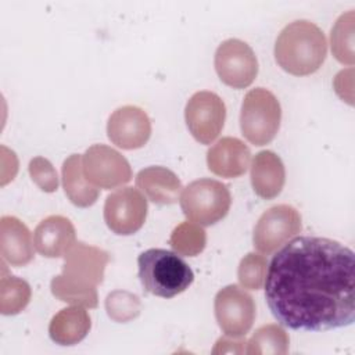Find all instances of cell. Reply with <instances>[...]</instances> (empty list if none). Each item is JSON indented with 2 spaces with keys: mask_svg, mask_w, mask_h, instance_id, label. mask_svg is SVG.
<instances>
[{
  "mask_svg": "<svg viewBox=\"0 0 355 355\" xmlns=\"http://www.w3.org/2000/svg\"><path fill=\"white\" fill-rule=\"evenodd\" d=\"M33 243L37 252L43 257H65L76 243L75 226L62 215H50L36 226Z\"/></svg>",
  "mask_w": 355,
  "mask_h": 355,
  "instance_id": "14",
  "label": "cell"
},
{
  "mask_svg": "<svg viewBox=\"0 0 355 355\" xmlns=\"http://www.w3.org/2000/svg\"><path fill=\"white\" fill-rule=\"evenodd\" d=\"M136 186L144 197L159 205L175 204L182 193V182L165 166H147L136 175Z\"/></svg>",
  "mask_w": 355,
  "mask_h": 355,
  "instance_id": "18",
  "label": "cell"
},
{
  "mask_svg": "<svg viewBox=\"0 0 355 355\" xmlns=\"http://www.w3.org/2000/svg\"><path fill=\"white\" fill-rule=\"evenodd\" d=\"M33 240L29 229L15 216L0 219L1 258L11 266H24L33 259Z\"/></svg>",
  "mask_w": 355,
  "mask_h": 355,
  "instance_id": "16",
  "label": "cell"
},
{
  "mask_svg": "<svg viewBox=\"0 0 355 355\" xmlns=\"http://www.w3.org/2000/svg\"><path fill=\"white\" fill-rule=\"evenodd\" d=\"M214 309L220 330L234 338L245 336L257 316L254 298L236 284H229L216 293Z\"/></svg>",
  "mask_w": 355,
  "mask_h": 355,
  "instance_id": "8",
  "label": "cell"
},
{
  "mask_svg": "<svg viewBox=\"0 0 355 355\" xmlns=\"http://www.w3.org/2000/svg\"><path fill=\"white\" fill-rule=\"evenodd\" d=\"M290 338L286 330L275 323L263 324L255 330L250 341L247 343V354L263 355V354H277L283 355L288 352Z\"/></svg>",
  "mask_w": 355,
  "mask_h": 355,
  "instance_id": "21",
  "label": "cell"
},
{
  "mask_svg": "<svg viewBox=\"0 0 355 355\" xmlns=\"http://www.w3.org/2000/svg\"><path fill=\"white\" fill-rule=\"evenodd\" d=\"M282 107L277 97L265 87L250 90L241 104L240 128L243 136L254 146L270 143L279 132Z\"/></svg>",
  "mask_w": 355,
  "mask_h": 355,
  "instance_id": "5",
  "label": "cell"
},
{
  "mask_svg": "<svg viewBox=\"0 0 355 355\" xmlns=\"http://www.w3.org/2000/svg\"><path fill=\"white\" fill-rule=\"evenodd\" d=\"M29 175L32 180L46 193H53L58 189L57 171L51 162L43 157H35L29 162Z\"/></svg>",
  "mask_w": 355,
  "mask_h": 355,
  "instance_id": "27",
  "label": "cell"
},
{
  "mask_svg": "<svg viewBox=\"0 0 355 355\" xmlns=\"http://www.w3.org/2000/svg\"><path fill=\"white\" fill-rule=\"evenodd\" d=\"M147 209V200L137 189H118L105 198L104 220L115 234L129 236L144 225Z\"/></svg>",
  "mask_w": 355,
  "mask_h": 355,
  "instance_id": "12",
  "label": "cell"
},
{
  "mask_svg": "<svg viewBox=\"0 0 355 355\" xmlns=\"http://www.w3.org/2000/svg\"><path fill=\"white\" fill-rule=\"evenodd\" d=\"M286 182V169L280 157L270 151H259L251 165V184L257 196L272 200L282 193Z\"/></svg>",
  "mask_w": 355,
  "mask_h": 355,
  "instance_id": "17",
  "label": "cell"
},
{
  "mask_svg": "<svg viewBox=\"0 0 355 355\" xmlns=\"http://www.w3.org/2000/svg\"><path fill=\"white\" fill-rule=\"evenodd\" d=\"M302 229L300 212L287 204H279L265 211L252 233V243L261 254H272Z\"/></svg>",
  "mask_w": 355,
  "mask_h": 355,
  "instance_id": "7",
  "label": "cell"
},
{
  "mask_svg": "<svg viewBox=\"0 0 355 355\" xmlns=\"http://www.w3.org/2000/svg\"><path fill=\"white\" fill-rule=\"evenodd\" d=\"M268 270V261L263 255L250 252L239 265L237 277L243 288L258 290L262 287Z\"/></svg>",
  "mask_w": 355,
  "mask_h": 355,
  "instance_id": "26",
  "label": "cell"
},
{
  "mask_svg": "<svg viewBox=\"0 0 355 355\" xmlns=\"http://www.w3.org/2000/svg\"><path fill=\"white\" fill-rule=\"evenodd\" d=\"M251 162V151L236 137H222L207 153L208 169L226 179H234L245 173Z\"/></svg>",
  "mask_w": 355,
  "mask_h": 355,
  "instance_id": "15",
  "label": "cell"
},
{
  "mask_svg": "<svg viewBox=\"0 0 355 355\" xmlns=\"http://www.w3.org/2000/svg\"><path fill=\"white\" fill-rule=\"evenodd\" d=\"M327 55V42L322 29L311 21L297 19L286 25L275 43V60L294 76L316 72Z\"/></svg>",
  "mask_w": 355,
  "mask_h": 355,
  "instance_id": "3",
  "label": "cell"
},
{
  "mask_svg": "<svg viewBox=\"0 0 355 355\" xmlns=\"http://www.w3.org/2000/svg\"><path fill=\"white\" fill-rule=\"evenodd\" d=\"M31 300L29 284L17 276H1L0 312L3 315L19 313Z\"/></svg>",
  "mask_w": 355,
  "mask_h": 355,
  "instance_id": "24",
  "label": "cell"
},
{
  "mask_svg": "<svg viewBox=\"0 0 355 355\" xmlns=\"http://www.w3.org/2000/svg\"><path fill=\"white\" fill-rule=\"evenodd\" d=\"M92 327V319L85 306L72 305L53 316L49 334L60 345H75L82 341Z\"/></svg>",
  "mask_w": 355,
  "mask_h": 355,
  "instance_id": "19",
  "label": "cell"
},
{
  "mask_svg": "<svg viewBox=\"0 0 355 355\" xmlns=\"http://www.w3.org/2000/svg\"><path fill=\"white\" fill-rule=\"evenodd\" d=\"M62 186L69 201L80 208L93 205L98 198V189L83 175L82 155L72 154L62 164Z\"/></svg>",
  "mask_w": 355,
  "mask_h": 355,
  "instance_id": "20",
  "label": "cell"
},
{
  "mask_svg": "<svg viewBox=\"0 0 355 355\" xmlns=\"http://www.w3.org/2000/svg\"><path fill=\"white\" fill-rule=\"evenodd\" d=\"M137 266L143 288L162 298H172L183 293L194 280L189 263L176 252L162 248H150L141 252Z\"/></svg>",
  "mask_w": 355,
  "mask_h": 355,
  "instance_id": "4",
  "label": "cell"
},
{
  "mask_svg": "<svg viewBox=\"0 0 355 355\" xmlns=\"http://www.w3.org/2000/svg\"><path fill=\"white\" fill-rule=\"evenodd\" d=\"M107 135L122 150L143 147L151 136V122L144 110L136 105L116 108L108 118Z\"/></svg>",
  "mask_w": 355,
  "mask_h": 355,
  "instance_id": "13",
  "label": "cell"
},
{
  "mask_svg": "<svg viewBox=\"0 0 355 355\" xmlns=\"http://www.w3.org/2000/svg\"><path fill=\"white\" fill-rule=\"evenodd\" d=\"M331 53L341 64L354 65V11H348L336 21L330 33Z\"/></svg>",
  "mask_w": 355,
  "mask_h": 355,
  "instance_id": "22",
  "label": "cell"
},
{
  "mask_svg": "<svg viewBox=\"0 0 355 355\" xmlns=\"http://www.w3.org/2000/svg\"><path fill=\"white\" fill-rule=\"evenodd\" d=\"M64 258L61 275L53 277L50 284L53 295L72 305L96 308V287L103 282L110 255L98 247L78 241Z\"/></svg>",
  "mask_w": 355,
  "mask_h": 355,
  "instance_id": "2",
  "label": "cell"
},
{
  "mask_svg": "<svg viewBox=\"0 0 355 355\" xmlns=\"http://www.w3.org/2000/svg\"><path fill=\"white\" fill-rule=\"evenodd\" d=\"M266 304L293 330L324 331L355 320V255L337 240L300 236L272 258L265 277Z\"/></svg>",
  "mask_w": 355,
  "mask_h": 355,
  "instance_id": "1",
  "label": "cell"
},
{
  "mask_svg": "<svg viewBox=\"0 0 355 355\" xmlns=\"http://www.w3.org/2000/svg\"><path fill=\"white\" fill-rule=\"evenodd\" d=\"M85 178L97 189H115L132 179V168L128 159L105 144H94L82 157Z\"/></svg>",
  "mask_w": 355,
  "mask_h": 355,
  "instance_id": "10",
  "label": "cell"
},
{
  "mask_svg": "<svg viewBox=\"0 0 355 355\" xmlns=\"http://www.w3.org/2000/svg\"><path fill=\"white\" fill-rule=\"evenodd\" d=\"M140 309L141 304L139 297L125 290H115L105 298L107 315L118 323H126L137 318Z\"/></svg>",
  "mask_w": 355,
  "mask_h": 355,
  "instance_id": "25",
  "label": "cell"
},
{
  "mask_svg": "<svg viewBox=\"0 0 355 355\" xmlns=\"http://www.w3.org/2000/svg\"><path fill=\"white\" fill-rule=\"evenodd\" d=\"M207 243V234L204 229L194 222H183L178 225L169 239V244L173 251L184 257H196L204 248Z\"/></svg>",
  "mask_w": 355,
  "mask_h": 355,
  "instance_id": "23",
  "label": "cell"
},
{
  "mask_svg": "<svg viewBox=\"0 0 355 355\" xmlns=\"http://www.w3.org/2000/svg\"><path fill=\"white\" fill-rule=\"evenodd\" d=\"M184 119L191 136L198 143L211 144L223 129L226 105L214 92H197L186 104Z\"/></svg>",
  "mask_w": 355,
  "mask_h": 355,
  "instance_id": "11",
  "label": "cell"
},
{
  "mask_svg": "<svg viewBox=\"0 0 355 355\" xmlns=\"http://www.w3.org/2000/svg\"><path fill=\"white\" fill-rule=\"evenodd\" d=\"M214 64L219 79L233 89L250 86L258 75V60L254 50L239 39L222 42L215 51Z\"/></svg>",
  "mask_w": 355,
  "mask_h": 355,
  "instance_id": "9",
  "label": "cell"
},
{
  "mask_svg": "<svg viewBox=\"0 0 355 355\" xmlns=\"http://www.w3.org/2000/svg\"><path fill=\"white\" fill-rule=\"evenodd\" d=\"M245 340H234V337H222L216 341L215 348L212 349V354H220V352H234L241 354L245 352Z\"/></svg>",
  "mask_w": 355,
  "mask_h": 355,
  "instance_id": "28",
  "label": "cell"
},
{
  "mask_svg": "<svg viewBox=\"0 0 355 355\" xmlns=\"http://www.w3.org/2000/svg\"><path fill=\"white\" fill-rule=\"evenodd\" d=\"M230 204L232 196L227 186L209 178L189 183L180 196L184 216L200 226H211L223 219L230 209Z\"/></svg>",
  "mask_w": 355,
  "mask_h": 355,
  "instance_id": "6",
  "label": "cell"
}]
</instances>
